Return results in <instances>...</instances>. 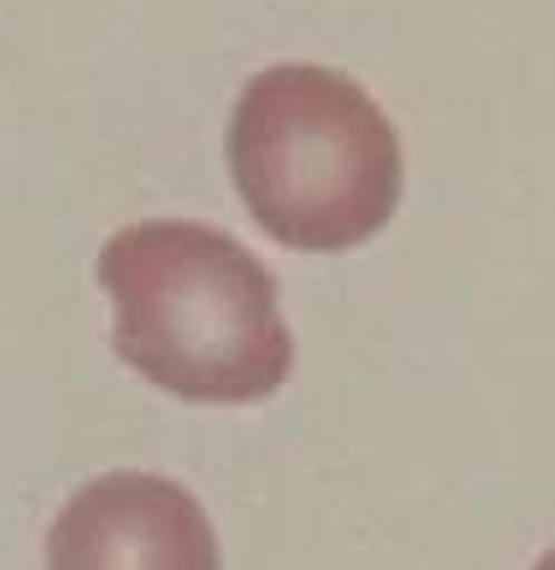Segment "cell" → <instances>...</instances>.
Here are the masks:
<instances>
[{"mask_svg": "<svg viewBox=\"0 0 555 570\" xmlns=\"http://www.w3.org/2000/svg\"><path fill=\"white\" fill-rule=\"evenodd\" d=\"M47 570H218V540L182 482L109 472L52 519Z\"/></svg>", "mask_w": 555, "mask_h": 570, "instance_id": "3957f363", "label": "cell"}, {"mask_svg": "<svg viewBox=\"0 0 555 570\" xmlns=\"http://www.w3.org/2000/svg\"><path fill=\"white\" fill-rule=\"evenodd\" d=\"M535 570H555V550H545V560H541Z\"/></svg>", "mask_w": 555, "mask_h": 570, "instance_id": "277c9868", "label": "cell"}, {"mask_svg": "<svg viewBox=\"0 0 555 570\" xmlns=\"http://www.w3.org/2000/svg\"><path fill=\"white\" fill-rule=\"evenodd\" d=\"M115 353L146 384L193 405H255L291 379L275 275L208 224L150 218L105 244Z\"/></svg>", "mask_w": 555, "mask_h": 570, "instance_id": "6da1fadb", "label": "cell"}, {"mask_svg": "<svg viewBox=\"0 0 555 570\" xmlns=\"http://www.w3.org/2000/svg\"><path fill=\"white\" fill-rule=\"evenodd\" d=\"M228 171L244 208L301 255L359 249L395 218L400 136L348 73L281 62L244 83L228 120Z\"/></svg>", "mask_w": 555, "mask_h": 570, "instance_id": "7a4b0ae2", "label": "cell"}]
</instances>
